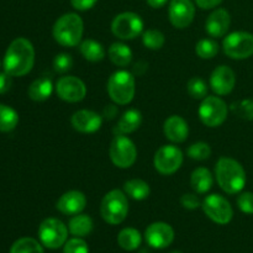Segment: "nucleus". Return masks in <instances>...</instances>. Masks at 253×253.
Segmentation results:
<instances>
[{
	"label": "nucleus",
	"mask_w": 253,
	"mask_h": 253,
	"mask_svg": "<svg viewBox=\"0 0 253 253\" xmlns=\"http://www.w3.org/2000/svg\"><path fill=\"white\" fill-rule=\"evenodd\" d=\"M35 64V48L25 37H19L9 44L4 57V71L11 77L26 76Z\"/></svg>",
	"instance_id": "nucleus-1"
},
{
	"label": "nucleus",
	"mask_w": 253,
	"mask_h": 253,
	"mask_svg": "<svg viewBox=\"0 0 253 253\" xmlns=\"http://www.w3.org/2000/svg\"><path fill=\"white\" fill-rule=\"evenodd\" d=\"M217 184L227 194H239L246 185V172L241 163L230 157H221L215 167Z\"/></svg>",
	"instance_id": "nucleus-2"
},
{
	"label": "nucleus",
	"mask_w": 253,
	"mask_h": 253,
	"mask_svg": "<svg viewBox=\"0 0 253 253\" xmlns=\"http://www.w3.org/2000/svg\"><path fill=\"white\" fill-rule=\"evenodd\" d=\"M84 24L82 17L74 12L62 15L54 22L52 35L56 42L64 47H76L83 37Z\"/></svg>",
	"instance_id": "nucleus-3"
},
{
	"label": "nucleus",
	"mask_w": 253,
	"mask_h": 253,
	"mask_svg": "<svg viewBox=\"0 0 253 253\" xmlns=\"http://www.w3.org/2000/svg\"><path fill=\"white\" fill-rule=\"evenodd\" d=\"M106 86L110 99L119 105L130 104L136 93L135 77L127 71H118L111 74Z\"/></svg>",
	"instance_id": "nucleus-4"
},
{
	"label": "nucleus",
	"mask_w": 253,
	"mask_h": 253,
	"mask_svg": "<svg viewBox=\"0 0 253 253\" xmlns=\"http://www.w3.org/2000/svg\"><path fill=\"white\" fill-rule=\"evenodd\" d=\"M100 214L108 224H121L128 214V202L125 193L119 189L106 193L101 200Z\"/></svg>",
	"instance_id": "nucleus-5"
},
{
	"label": "nucleus",
	"mask_w": 253,
	"mask_h": 253,
	"mask_svg": "<svg viewBox=\"0 0 253 253\" xmlns=\"http://www.w3.org/2000/svg\"><path fill=\"white\" fill-rule=\"evenodd\" d=\"M110 160L116 167L130 168L137 158V150L132 141L125 135H115L109 148Z\"/></svg>",
	"instance_id": "nucleus-6"
},
{
	"label": "nucleus",
	"mask_w": 253,
	"mask_h": 253,
	"mask_svg": "<svg viewBox=\"0 0 253 253\" xmlns=\"http://www.w3.org/2000/svg\"><path fill=\"white\" fill-rule=\"evenodd\" d=\"M199 118L208 127H217L226 121L227 109L226 103L219 96H207L203 99L199 106Z\"/></svg>",
	"instance_id": "nucleus-7"
},
{
	"label": "nucleus",
	"mask_w": 253,
	"mask_h": 253,
	"mask_svg": "<svg viewBox=\"0 0 253 253\" xmlns=\"http://www.w3.org/2000/svg\"><path fill=\"white\" fill-rule=\"evenodd\" d=\"M39 237L44 247L56 250L63 246L67 242L68 229L61 220L56 219V217H48L40 225Z\"/></svg>",
	"instance_id": "nucleus-8"
},
{
	"label": "nucleus",
	"mask_w": 253,
	"mask_h": 253,
	"mask_svg": "<svg viewBox=\"0 0 253 253\" xmlns=\"http://www.w3.org/2000/svg\"><path fill=\"white\" fill-rule=\"evenodd\" d=\"M225 54L232 59H246L253 56V35L236 31L227 35L222 41Z\"/></svg>",
	"instance_id": "nucleus-9"
},
{
	"label": "nucleus",
	"mask_w": 253,
	"mask_h": 253,
	"mask_svg": "<svg viewBox=\"0 0 253 253\" xmlns=\"http://www.w3.org/2000/svg\"><path fill=\"white\" fill-rule=\"evenodd\" d=\"M111 31L121 40H133L142 34L143 21L140 15L126 11L116 15L111 22Z\"/></svg>",
	"instance_id": "nucleus-10"
},
{
	"label": "nucleus",
	"mask_w": 253,
	"mask_h": 253,
	"mask_svg": "<svg viewBox=\"0 0 253 253\" xmlns=\"http://www.w3.org/2000/svg\"><path fill=\"white\" fill-rule=\"evenodd\" d=\"M202 207L207 216L219 225L229 224L234 217L231 204L220 194L208 195L202 203Z\"/></svg>",
	"instance_id": "nucleus-11"
},
{
	"label": "nucleus",
	"mask_w": 253,
	"mask_h": 253,
	"mask_svg": "<svg viewBox=\"0 0 253 253\" xmlns=\"http://www.w3.org/2000/svg\"><path fill=\"white\" fill-rule=\"evenodd\" d=\"M155 168L165 175H170L177 172L183 165V152L180 148L173 145H166L158 148L153 158Z\"/></svg>",
	"instance_id": "nucleus-12"
},
{
	"label": "nucleus",
	"mask_w": 253,
	"mask_h": 253,
	"mask_svg": "<svg viewBox=\"0 0 253 253\" xmlns=\"http://www.w3.org/2000/svg\"><path fill=\"white\" fill-rule=\"evenodd\" d=\"M56 91L59 98L68 103H78L86 95V86L82 79L74 76H66L58 79Z\"/></svg>",
	"instance_id": "nucleus-13"
},
{
	"label": "nucleus",
	"mask_w": 253,
	"mask_h": 253,
	"mask_svg": "<svg viewBox=\"0 0 253 253\" xmlns=\"http://www.w3.org/2000/svg\"><path fill=\"white\" fill-rule=\"evenodd\" d=\"M169 21L177 29H185L195 16V5L192 0H170L168 7Z\"/></svg>",
	"instance_id": "nucleus-14"
},
{
	"label": "nucleus",
	"mask_w": 253,
	"mask_h": 253,
	"mask_svg": "<svg viewBox=\"0 0 253 253\" xmlns=\"http://www.w3.org/2000/svg\"><path fill=\"white\" fill-rule=\"evenodd\" d=\"M145 240L152 249H167L174 240V230L166 222H153L146 229Z\"/></svg>",
	"instance_id": "nucleus-15"
},
{
	"label": "nucleus",
	"mask_w": 253,
	"mask_h": 253,
	"mask_svg": "<svg viewBox=\"0 0 253 253\" xmlns=\"http://www.w3.org/2000/svg\"><path fill=\"white\" fill-rule=\"evenodd\" d=\"M236 84L235 72L227 66H219L210 76V86L217 95H227L231 93Z\"/></svg>",
	"instance_id": "nucleus-16"
},
{
	"label": "nucleus",
	"mask_w": 253,
	"mask_h": 253,
	"mask_svg": "<svg viewBox=\"0 0 253 253\" xmlns=\"http://www.w3.org/2000/svg\"><path fill=\"white\" fill-rule=\"evenodd\" d=\"M71 123L74 130L79 131V132L93 133L101 127L103 119L95 111L83 109V110L76 111L72 115Z\"/></svg>",
	"instance_id": "nucleus-17"
},
{
	"label": "nucleus",
	"mask_w": 253,
	"mask_h": 253,
	"mask_svg": "<svg viewBox=\"0 0 253 253\" xmlns=\"http://www.w3.org/2000/svg\"><path fill=\"white\" fill-rule=\"evenodd\" d=\"M86 207L85 195L78 190H69L61 195L57 202L56 208L58 211L64 215H77L81 214Z\"/></svg>",
	"instance_id": "nucleus-18"
},
{
	"label": "nucleus",
	"mask_w": 253,
	"mask_h": 253,
	"mask_svg": "<svg viewBox=\"0 0 253 253\" xmlns=\"http://www.w3.org/2000/svg\"><path fill=\"white\" fill-rule=\"evenodd\" d=\"M231 16L225 9H216L208 16L205 30L211 37H222L229 31Z\"/></svg>",
	"instance_id": "nucleus-19"
},
{
	"label": "nucleus",
	"mask_w": 253,
	"mask_h": 253,
	"mask_svg": "<svg viewBox=\"0 0 253 253\" xmlns=\"http://www.w3.org/2000/svg\"><path fill=\"white\" fill-rule=\"evenodd\" d=\"M163 132L166 137L174 143L184 142L189 135V126L188 123L179 115H172L165 121Z\"/></svg>",
	"instance_id": "nucleus-20"
},
{
	"label": "nucleus",
	"mask_w": 253,
	"mask_h": 253,
	"mask_svg": "<svg viewBox=\"0 0 253 253\" xmlns=\"http://www.w3.org/2000/svg\"><path fill=\"white\" fill-rule=\"evenodd\" d=\"M141 124H142V115L140 111L136 109H130L124 113L114 131H115V135H127V133L135 132L140 127Z\"/></svg>",
	"instance_id": "nucleus-21"
},
{
	"label": "nucleus",
	"mask_w": 253,
	"mask_h": 253,
	"mask_svg": "<svg viewBox=\"0 0 253 253\" xmlns=\"http://www.w3.org/2000/svg\"><path fill=\"white\" fill-rule=\"evenodd\" d=\"M214 184V178H212L211 172L208 168L199 167L194 169L190 177V185L193 189L199 194L209 192Z\"/></svg>",
	"instance_id": "nucleus-22"
},
{
	"label": "nucleus",
	"mask_w": 253,
	"mask_h": 253,
	"mask_svg": "<svg viewBox=\"0 0 253 253\" xmlns=\"http://www.w3.org/2000/svg\"><path fill=\"white\" fill-rule=\"evenodd\" d=\"M52 91H53V84L52 81L47 77H42V78L36 79L31 83L29 86V96L31 100L34 101H44L51 96Z\"/></svg>",
	"instance_id": "nucleus-23"
},
{
	"label": "nucleus",
	"mask_w": 253,
	"mask_h": 253,
	"mask_svg": "<svg viewBox=\"0 0 253 253\" xmlns=\"http://www.w3.org/2000/svg\"><path fill=\"white\" fill-rule=\"evenodd\" d=\"M110 61L118 67H126L132 61V51L130 47L121 42H115L108 49Z\"/></svg>",
	"instance_id": "nucleus-24"
},
{
	"label": "nucleus",
	"mask_w": 253,
	"mask_h": 253,
	"mask_svg": "<svg viewBox=\"0 0 253 253\" xmlns=\"http://www.w3.org/2000/svg\"><path fill=\"white\" fill-rule=\"evenodd\" d=\"M93 220L90 216L84 214H77L69 220L68 230L73 236L85 237L93 231Z\"/></svg>",
	"instance_id": "nucleus-25"
},
{
	"label": "nucleus",
	"mask_w": 253,
	"mask_h": 253,
	"mask_svg": "<svg viewBox=\"0 0 253 253\" xmlns=\"http://www.w3.org/2000/svg\"><path fill=\"white\" fill-rule=\"evenodd\" d=\"M79 51H81L82 56L89 62L103 61L106 53L103 44L91 39L84 40L81 43V46H79Z\"/></svg>",
	"instance_id": "nucleus-26"
},
{
	"label": "nucleus",
	"mask_w": 253,
	"mask_h": 253,
	"mask_svg": "<svg viewBox=\"0 0 253 253\" xmlns=\"http://www.w3.org/2000/svg\"><path fill=\"white\" fill-rule=\"evenodd\" d=\"M142 242L141 234L133 227H126L118 235V244L125 251H135Z\"/></svg>",
	"instance_id": "nucleus-27"
},
{
	"label": "nucleus",
	"mask_w": 253,
	"mask_h": 253,
	"mask_svg": "<svg viewBox=\"0 0 253 253\" xmlns=\"http://www.w3.org/2000/svg\"><path fill=\"white\" fill-rule=\"evenodd\" d=\"M124 192L133 200H145L150 195V185L142 179H130L124 184Z\"/></svg>",
	"instance_id": "nucleus-28"
},
{
	"label": "nucleus",
	"mask_w": 253,
	"mask_h": 253,
	"mask_svg": "<svg viewBox=\"0 0 253 253\" xmlns=\"http://www.w3.org/2000/svg\"><path fill=\"white\" fill-rule=\"evenodd\" d=\"M19 124V115L10 106L0 104V132H10Z\"/></svg>",
	"instance_id": "nucleus-29"
},
{
	"label": "nucleus",
	"mask_w": 253,
	"mask_h": 253,
	"mask_svg": "<svg viewBox=\"0 0 253 253\" xmlns=\"http://www.w3.org/2000/svg\"><path fill=\"white\" fill-rule=\"evenodd\" d=\"M10 253H43V249L41 244L35 239L22 237L14 242L10 249Z\"/></svg>",
	"instance_id": "nucleus-30"
},
{
	"label": "nucleus",
	"mask_w": 253,
	"mask_h": 253,
	"mask_svg": "<svg viewBox=\"0 0 253 253\" xmlns=\"http://www.w3.org/2000/svg\"><path fill=\"white\" fill-rule=\"evenodd\" d=\"M142 42L145 44V47H147L148 49L157 51V49H161L165 46L166 37L160 30L151 29L142 34Z\"/></svg>",
	"instance_id": "nucleus-31"
},
{
	"label": "nucleus",
	"mask_w": 253,
	"mask_h": 253,
	"mask_svg": "<svg viewBox=\"0 0 253 253\" xmlns=\"http://www.w3.org/2000/svg\"><path fill=\"white\" fill-rule=\"evenodd\" d=\"M195 52L203 59H211L219 52V44L212 39H203L195 46Z\"/></svg>",
	"instance_id": "nucleus-32"
},
{
	"label": "nucleus",
	"mask_w": 253,
	"mask_h": 253,
	"mask_svg": "<svg viewBox=\"0 0 253 253\" xmlns=\"http://www.w3.org/2000/svg\"><path fill=\"white\" fill-rule=\"evenodd\" d=\"M187 90L189 95L197 100H203L208 95L207 83L199 77H193L192 79H189L187 84Z\"/></svg>",
	"instance_id": "nucleus-33"
},
{
	"label": "nucleus",
	"mask_w": 253,
	"mask_h": 253,
	"mask_svg": "<svg viewBox=\"0 0 253 253\" xmlns=\"http://www.w3.org/2000/svg\"><path fill=\"white\" fill-rule=\"evenodd\" d=\"M231 111L244 120H253V99H244L231 105Z\"/></svg>",
	"instance_id": "nucleus-34"
},
{
	"label": "nucleus",
	"mask_w": 253,
	"mask_h": 253,
	"mask_svg": "<svg viewBox=\"0 0 253 253\" xmlns=\"http://www.w3.org/2000/svg\"><path fill=\"white\" fill-rule=\"evenodd\" d=\"M188 156H189L192 160L195 161H204L211 156V148L208 143L205 142H197L193 143L192 146H189L187 151Z\"/></svg>",
	"instance_id": "nucleus-35"
},
{
	"label": "nucleus",
	"mask_w": 253,
	"mask_h": 253,
	"mask_svg": "<svg viewBox=\"0 0 253 253\" xmlns=\"http://www.w3.org/2000/svg\"><path fill=\"white\" fill-rule=\"evenodd\" d=\"M73 67V59L71 54L68 53H59L54 57L53 59V68L58 73H66Z\"/></svg>",
	"instance_id": "nucleus-36"
},
{
	"label": "nucleus",
	"mask_w": 253,
	"mask_h": 253,
	"mask_svg": "<svg viewBox=\"0 0 253 253\" xmlns=\"http://www.w3.org/2000/svg\"><path fill=\"white\" fill-rule=\"evenodd\" d=\"M63 253H89V247L84 240L76 237L64 244Z\"/></svg>",
	"instance_id": "nucleus-37"
},
{
	"label": "nucleus",
	"mask_w": 253,
	"mask_h": 253,
	"mask_svg": "<svg viewBox=\"0 0 253 253\" xmlns=\"http://www.w3.org/2000/svg\"><path fill=\"white\" fill-rule=\"evenodd\" d=\"M237 207L245 214H253V193L245 192L241 193L237 198Z\"/></svg>",
	"instance_id": "nucleus-38"
},
{
	"label": "nucleus",
	"mask_w": 253,
	"mask_h": 253,
	"mask_svg": "<svg viewBox=\"0 0 253 253\" xmlns=\"http://www.w3.org/2000/svg\"><path fill=\"white\" fill-rule=\"evenodd\" d=\"M180 204L183 208L188 210H194L197 208H199L202 205L200 199L198 198L197 194H193V193H187V194H183L180 198Z\"/></svg>",
	"instance_id": "nucleus-39"
},
{
	"label": "nucleus",
	"mask_w": 253,
	"mask_h": 253,
	"mask_svg": "<svg viewBox=\"0 0 253 253\" xmlns=\"http://www.w3.org/2000/svg\"><path fill=\"white\" fill-rule=\"evenodd\" d=\"M98 0H71L72 6L78 11H86L95 6Z\"/></svg>",
	"instance_id": "nucleus-40"
},
{
	"label": "nucleus",
	"mask_w": 253,
	"mask_h": 253,
	"mask_svg": "<svg viewBox=\"0 0 253 253\" xmlns=\"http://www.w3.org/2000/svg\"><path fill=\"white\" fill-rule=\"evenodd\" d=\"M12 85V79L10 74H7L6 72H2L0 73V94H5L10 90Z\"/></svg>",
	"instance_id": "nucleus-41"
},
{
	"label": "nucleus",
	"mask_w": 253,
	"mask_h": 253,
	"mask_svg": "<svg viewBox=\"0 0 253 253\" xmlns=\"http://www.w3.org/2000/svg\"><path fill=\"white\" fill-rule=\"evenodd\" d=\"M224 0H194L195 4L203 10H209V9H214L216 7L217 5H220Z\"/></svg>",
	"instance_id": "nucleus-42"
},
{
	"label": "nucleus",
	"mask_w": 253,
	"mask_h": 253,
	"mask_svg": "<svg viewBox=\"0 0 253 253\" xmlns=\"http://www.w3.org/2000/svg\"><path fill=\"white\" fill-rule=\"evenodd\" d=\"M146 1L153 9H161V7H163L167 4L168 0H146Z\"/></svg>",
	"instance_id": "nucleus-43"
},
{
	"label": "nucleus",
	"mask_w": 253,
	"mask_h": 253,
	"mask_svg": "<svg viewBox=\"0 0 253 253\" xmlns=\"http://www.w3.org/2000/svg\"><path fill=\"white\" fill-rule=\"evenodd\" d=\"M116 114H118V109H116V106L114 105H108L105 110H104V115L109 119H113Z\"/></svg>",
	"instance_id": "nucleus-44"
},
{
	"label": "nucleus",
	"mask_w": 253,
	"mask_h": 253,
	"mask_svg": "<svg viewBox=\"0 0 253 253\" xmlns=\"http://www.w3.org/2000/svg\"><path fill=\"white\" fill-rule=\"evenodd\" d=\"M170 253H182V252H179V251H174V252H170Z\"/></svg>",
	"instance_id": "nucleus-45"
}]
</instances>
